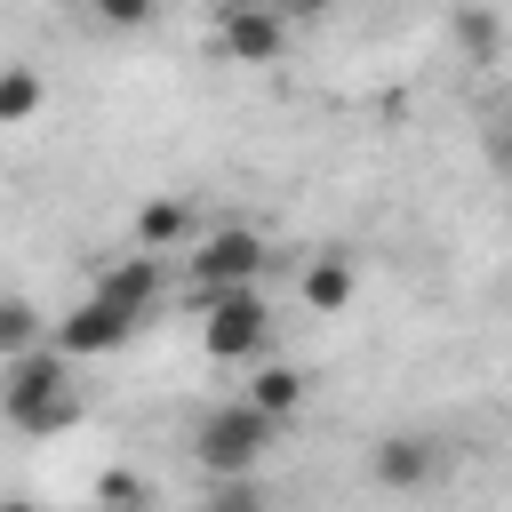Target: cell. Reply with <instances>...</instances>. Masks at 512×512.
<instances>
[{
  "mask_svg": "<svg viewBox=\"0 0 512 512\" xmlns=\"http://www.w3.org/2000/svg\"><path fill=\"white\" fill-rule=\"evenodd\" d=\"M0 424L24 432V440H56L80 424V384H72V360L40 336L24 352L0 360Z\"/></svg>",
  "mask_w": 512,
  "mask_h": 512,
  "instance_id": "1",
  "label": "cell"
},
{
  "mask_svg": "<svg viewBox=\"0 0 512 512\" xmlns=\"http://www.w3.org/2000/svg\"><path fill=\"white\" fill-rule=\"evenodd\" d=\"M200 352H208L216 368H248L256 352H272V304H264V280L200 296Z\"/></svg>",
  "mask_w": 512,
  "mask_h": 512,
  "instance_id": "2",
  "label": "cell"
},
{
  "mask_svg": "<svg viewBox=\"0 0 512 512\" xmlns=\"http://www.w3.org/2000/svg\"><path fill=\"white\" fill-rule=\"evenodd\" d=\"M272 272V240L256 224H216V232H192L184 240V280L192 296H216V288H248Z\"/></svg>",
  "mask_w": 512,
  "mask_h": 512,
  "instance_id": "3",
  "label": "cell"
},
{
  "mask_svg": "<svg viewBox=\"0 0 512 512\" xmlns=\"http://www.w3.org/2000/svg\"><path fill=\"white\" fill-rule=\"evenodd\" d=\"M272 440H280V424L240 392V400H224V408H208L200 424H192V456L224 480V472H256L264 456H272Z\"/></svg>",
  "mask_w": 512,
  "mask_h": 512,
  "instance_id": "4",
  "label": "cell"
},
{
  "mask_svg": "<svg viewBox=\"0 0 512 512\" xmlns=\"http://www.w3.org/2000/svg\"><path fill=\"white\" fill-rule=\"evenodd\" d=\"M288 16L272 0H216V56L224 64H280L288 56Z\"/></svg>",
  "mask_w": 512,
  "mask_h": 512,
  "instance_id": "5",
  "label": "cell"
},
{
  "mask_svg": "<svg viewBox=\"0 0 512 512\" xmlns=\"http://www.w3.org/2000/svg\"><path fill=\"white\" fill-rule=\"evenodd\" d=\"M136 328H144L136 312H120V304H104V296L88 288V296H80L64 320H48V344H56L64 360H112V352H120Z\"/></svg>",
  "mask_w": 512,
  "mask_h": 512,
  "instance_id": "6",
  "label": "cell"
},
{
  "mask_svg": "<svg viewBox=\"0 0 512 512\" xmlns=\"http://www.w3.org/2000/svg\"><path fill=\"white\" fill-rule=\"evenodd\" d=\"M96 296L144 320V312L168 296V256H152V248H136V240H128V256H112V264L96 272Z\"/></svg>",
  "mask_w": 512,
  "mask_h": 512,
  "instance_id": "7",
  "label": "cell"
},
{
  "mask_svg": "<svg viewBox=\"0 0 512 512\" xmlns=\"http://www.w3.org/2000/svg\"><path fill=\"white\" fill-rule=\"evenodd\" d=\"M432 472H440V440H424V432H384L368 448V480L376 488H424Z\"/></svg>",
  "mask_w": 512,
  "mask_h": 512,
  "instance_id": "8",
  "label": "cell"
},
{
  "mask_svg": "<svg viewBox=\"0 0 512 512\" xmlns=\"http://www.w3.org/2000/svg\"><path fill=\"white\" fill-rule=\"evenodd\" d=\"M192 232H200V216H192V200H184V192L144 200V208H136V224H128V240H136V248H152V256H176Z\"/></svg>",
  "mask_w": 512,
  "mask_h": 512,
  "instance_id": "9",
  "label": "cell"
},
{
  "mask_svg": "<svg viewBox=\"0 0 512 512\" xmlns=\"http://www.w3.org/2000/svg\"><path fill=\"white\" fill-rule=\"evenodd\" d=\"M304 392H312V376H304L296 360H272V352H256V360H248V400H256L272 424H288V416L304 408Z\"/></svg>",
  "mask_w": 512,
  "mask_h": 512,
  "instance_id": "10",
  "label": "cell"
},
{
  "mask_svg": "<svg viewBox=\"0 0 512 512\" xmlns=\"http://www.w3.org/2000/svg\"><path fill=\"white\" fill-rule=\"evenodd\" d=\"M296 288H304V304H312L320 320H336V312L360 296V272H352V256H344V248H320V256L304 264V280H296Z\"/></svg>",
  "mask_w": 512,
  "mask_h": 512,
  "instance_id": "11",
  "label": "cell"
},
{
  "mask_svg": "<svg viewBox=\"0 0 512 512\" xmlns=\"http://www.w3.org/2000/svg\"><path fill=\"white\" fill-rule=\"evenodd\" d=\"M448 40H456L472 64H496V56H504V24H496V8H480V0H464V8L448 16Z\"/></svg>",
  "mask_w": 512,
  "mask_h": 512,
  "instance_id": "12",
  "label": "cell"
},
{
  "mask_svg": "<svg viewBox=\"0 0 512 512\" xmlns=\"http://www.w3.org/2000/svg\"><path fill=\"white\" fill-rule=\"evenodd\" d=\"M40 104H48V80H40L32 64H0V128L40 120Z\"/></svg>",
  "mask_w": 512,
  "mask_h": 512,
  "instance_id": "13",
  "label": "cell"
},
{
  "mask_svg": "<svg viewBox=\"0 0 512 512\" xmlns=\"http://www.w3.org/2000/svg\"><path fill=\"white\" fill-rule=\"evenodd\" d=\"M40 336H48L40 304H24V296H0V360H8V352H24V344H40Z\"/></svg>",
  "mask_w": 512,
  "mask_h": 512,
  "instance_id": "14",
  "label": "cell"
},
{
  "mask_svg": "<svg viewBox=\"0 0 512 512\" xmlns=\"http://www.w3.org/2000/svg\"><path fill=\"white\" fill-rule=\"evenodd\" d=\"M80 16L104 24V32H144L160 16V0H80Z\"/></svg>",
  "mask_w": 512,
  "mask_h": 512,
  "instance_id": "15",
  "label": "cell"
},
{
  "mask_svg": "<svg viewBox=\"0 0 512 512\" xmlns=\"http://www.w3.org/2000/svg\"><path fill=\"white\" fill-rule=\"evenodd\" d=\"M96 504H152V480L144 472H128V464H112V472H96V488H88Z\"/></svg>",
  "mask_w": 512,
  "mask_h": 512,
  "instance_id": "16",
  "label": "cell"
},
{
  "mask_svg": "<svg viewBox=\"0 0 512 512\" xmlns=\"http://www.w3.org/2000/svg\"><path fill=\"white\" fill-rule=\"evenodd\" d=\"M488 168H496V176H512V120H496V128H488Z\"/></svg>",
  "mask_w": 512,
  "mask_h": 512,
  "instance_id": "17",
  "label": "cell"
},
{
  "mask_svg": "<svg viewBox=\"0 0 512 512\" xmlns=\"http://www.w3.org/2000/svg\"><path fill=\"white\" fill-rule=\"evenodd\" d=\"M272 8H280V16H288V24H320V16H328V8H336V0H272Z\"/></svg>",
  "mask_w": 512,
  "mask_h": 512,
  "instance_id": "18",
  "label": "cell"
}]
</instances>
